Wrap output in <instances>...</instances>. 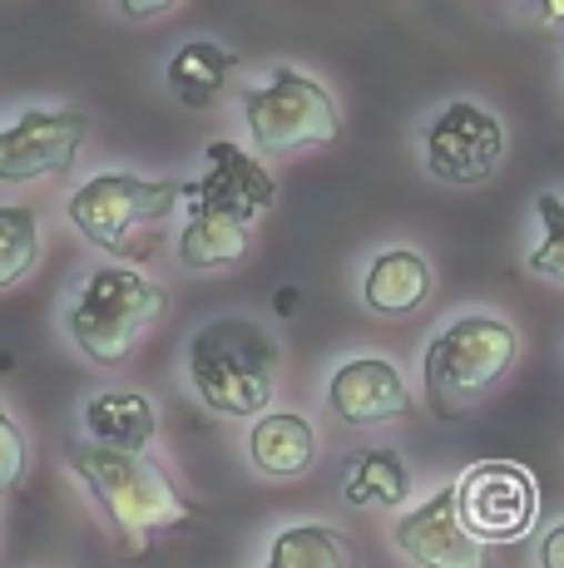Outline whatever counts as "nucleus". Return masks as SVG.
Listing matches in <instances>:
<instances>
[{
    "instance_id": "nucleus-18",
    "label": "nucleus",
    "mask_w": 564,
    "mask_h": 568,
    "mask_svg": "<svg viewBox=\"0 0 564 568\" xmlns=\"http://www.w3.org/2000/svg\"><path fill=\"white\" fill-rule=\"evenodd\" d=\"M411 489V475L401 465V455L392 450H366L356 460L352 479H346V499L352 505H372V509H396Z\"/></svg>"
},
{
    "instance_id": "nucleus-9",
    "label": "nucleus",
    "mask_w": 564,
    "mask_h": 568,
    "mask_svg": "<svg viewBox=\"0 0 564 568\" xmlns=\"http://www.w3.org/2000/svg\"><path fill=\"white\" fill-rule=\"evenodd\" d=\"M461 495V519L475 539H520V534L535 524V509H540V495H535V479L530 469L520 465H505V460H485V465H471L455 485Z\"/></svg>"
},
{
    "instance_id": "nucleus-24",
    "label": "nucleus",
    "mask_w": 564,
    "mask_h": 568,
    "mask_svg": "<svg viewBox=\"0 0 564 568\" xmlns=\"http://www.w3.org/2000/svg\"><path fill=\"white\" fill-rule=\"evenodd\" d=\"M540 16H545V20H564V6H545Z\"/></svg>"
},
{
    "instance_id": "nucleus-16",
    "label": "nucleus",
    "mask_w": 564,
    "mask_h": 568,
    "mask_svg": "<svg viewBox=\"0 0 564 568\" xmlns=\"http://www.w3.org/2000/svg\"><path fill=\"white\" fill-rule=\"evenodd\" d=\"M233 70H238L233 50L213 45V40H189V45L169 60V90L189 109H209L223 94V84Z\"/></svg>"
},
{
    "instance_id": "nucleus-8",
    "label": "nucleus",
    "mask_w": 564,
    "mask_h": 568,
    "mask_svg": "<svg viewBox=\"0 0 564 568\" xmlns=\"http://www.w3.org/2000/svg\"><path fill=\"white\" fill-rule=\"evenodd\" d=\"M505 159V129L491 109L455 100L426 129V169L441 183H485Z\"/></svg>"
},
{
    "instance_id": "nucleus-6",
    "label": "nucleus",
    "mask_w": 564,
    "mask_h": 568,
    "mask_svg": "<svg viewBox=\"0 0 564 568\" xmlns=\"http://www.w3.org/2000/svg\"><path fill=\"white\" fill-rule=\"evenodd\" d=\"M183 199V183L173 179H134V173H100V179L80 183L70 193V223L80 227V237H90L104 253H129L139 257V247L129 237L139 227L159 223L173 213V203Z\"/></svg>"
},
{
    "instance_id": "nucleus-7",
    "label": "nucleus",
    "mask_w": 564,
    "mask_h": 568,
    "mask_svg": "<svg viewBox=\"0 0 564 568\" xmlns=\"http://www.w3.org/2000/svg\"><path fill=\"white\" fill-rule=\"evenodd\" d=\"M248 134H253L258 154H298V149H318L338 139V104L318 80L298 70H278L263 90L243 94Z\"/></svg>"
},
{
    "instance_id": "nucleus-2",
    "label": "nucleus",
    "mask_w": 564,
    "mask_h": 568,
    "mask_svg": "<svg viewBox=\"0 0 564 568\" xmlns=\"http://www.w3.org/2000/svg\"><path fill=\"white\" fill-rule=\"evenodd\" d=\"M74 469L84 475V485L94 489L100 509L110 515L119 544L129 554L159 529H179L189 524L193 509L179 499V489L164 479L149 455H124V450H104V445H80L74 450Z\"/></svg>"
},
{
    "instance_id": "nucleus-1",
    "label": "nucleus",
    "mask_w": 564,
    "mask_h": 568,
    "mask_svg": "<svg viewBox=\"0 0 564 568\" xmlns=\"http://www.w3.org/2000/svg\"><path fill=\"white\" fill-rule=\"evenodd\" d=\"M183 199H189V227L179 233V257L189 267H223L248 253V233L273 207L278 183L253 154L219 139L209 144V173L183 183Z\"/></svg>"
},
{
    "instance_id": "nucleus-5",
    "label": "nucleus",
    "mask_w": 564,
    "mask_h": 568,
    "mask_svg": "<svg viewBox=\"0 0 564 568\" xmlns=\"http://www.w3.org/2000/svg\"><path fill=\"white\" fill-rule=\"evenodd\" d=\"M515 326L501 316H455L426 346V396L441 415H461L515 362Z\"/></svg>"
},
{
    "instance_id": "nucleus-13",
    "label": "nucleus",
    "mask_w": 564,
    "mask_h": 568,
    "mask_svg": "<svg viewBox=\"0 0 564 568\" xmlns=\"http://www.w3.org/2000/svg\"><path fill=\"white\" fill-rule=\"evenodd\" d=\"M248 455H253V465L263 469V475L292 479L318 460V430H312L302 415H288V410L263 415V420L253 425V435H248Z\"/></svg>"
},
{
    "instance_id": "nucleus-23",
    "label": "nucleus",
    "mask_w": 564,
    "mask_h": 568,
    "mask_svg": "<svg viewBox=\"0 0 564 568\" xmlns=\"http://www.w3.org/2000/svg\"><path fill=\"white\" fill-rule=\"evenodd\" d=\"M164 10H173L169 0H159V6H124V16H134V20H139V16H164Z\"/></svg>"
},
{
    "instance_id": "nucleus-11",
    "label": "nucleus",
    "mask_w": 564,
    "mask_h": 568,
    "mask_svg": "<svg viewBox=\"0 0 564 568\" xmlns=\"http://www.w3.org/2000/svg\"><path fill=\"white\" fill-rule=\"evenodd\" d=\"M396 544L421 568H485V549L461 519V495L441 489L396 524Z\"/></svg>"
},
{
    "instance_id": "nucleus-19",
    "label": "nucleus",
    "mask_w": 564,
    "mask_h": 568,
    "mask_svg": "<svg viewBox=\"0 0 564 568\" xmlns=\"http://www.w3.org/2000/svg\"><path fill=\"white\" fill-rule=\"evenodd\" d=\"M40 257V217L30 207H0V287H16Z\"/></svg>"
},
{
    "instance_id": "nucleus-12",
    "label": "nucleus",
    "mask_w": 564,
    "mask_h": 568,
    "mask_svg": "<svg viewBox=\"0 0 564 568\" xmlns=\"http://www.w3.org/2000/svg\"><path fill=\"white\" fill-rule=\"evenodd\" d=\"M328 406L346 425H382L411 410V390L401 381V371L382 356H356L346 362L328 386Z\"/></svg>"
},
{
    "instance_id": "nucleus-14",
    "label": "nucleus",
    "mask_w": 564,
    "mask_h": 568,
    "mask_svg": "<svg viewBox=\"0 0 564 568\" xmlns=\"http://www.w3.org/2000/svg\"><path fill=\"white\" fill-rule=\"evenodd\" d=\"M366 307L382 312V316H406L416 312L421 302L431 297V267L421 253L411 247H396V253H382L366 272V287H362Z\"/></svg>"
},
{
    "instance_id": "nucleus-10",
    "label": "nucleus",
    "mask_w": 564,
    "mask_h": 568,
    "mask_svg": "<svg viewBox=\"0 0 564 568\" xmlns=\"http://www.w3.org/2000/svg\"><path fill=\"white\" fill-rule=\"evenodd\" d=\"M90 119L80 109H26L10 129H0V179L30 183L64 173L80 154Z\"/></svg>"
},
{
    "instance_id": "nucleus-3",
    "label": "nucleus",
    "mask_w": 564,
    "mask_h": 568,
    "mask_svg": "<svg viewBox=\"0 0 564 568\" xmlns=\"http://www.w3.org/2000/svg\"><path fill=\"white\" fill-rule=\"evenodd\" d=\"M273 342L248 322H209L189 342V381L219 415H263L273 400Z\"/></svg>"
},
{
    "instance_id": "nucleus-21",
    "label": "nucleus",
    "mask_w": 564,
    "mask_h": 568,
    "mask_svg": "<svg viewBox=\"0 0 564 568\" xmlns=\"http://www.w3.org/2000/svg\"><path fill=\"white\" fill-rule=\"evenodd\" d=\"M26 475V440H20L16 420L0 410V489H16Z\"/></svg>"
},
{
    "instance_id": "nucleus-4",
    "label": "nucleus",
    "mask_w": 564,
    "mask_h": 568,
    "mask_svg": "<svg viewBox=\"0 0 564 568\" xmlns=\"http://www.w3.org/2000/svg\"><path fill=\"white\" fill-rule=\"evenodd\" d=\"M164 307H169V297L159 282L139 277L129 267H100V272H90L84 292L74 297L64 326H70V342L90 362L119 366V362H129L139 336L164 316Z\"/></svg>"
},
{
    "instance_id": "nucleus-15",
    "label": "nucleus",
    "mask_w": 564,
    "mask_h": 568,
    "mask_svg": "<svg viewBox=\"0 0 564 568\" xmlns=\"http://www.w3.org/2000/svg\"><path fill=\"white\" fill-rule=\"evenodd\" d=\"M84 430L94 435V445L124 455H144V445L154 440V406L134 390H104L84 406Z\"/></svg>"
},
{
    "instance_id": "nucleus-22",
    "label": "nucleus",
    "mask_w": 564,
    "mask_h": 568,
    "mask_svg": "<svg viewBox=\"0 0 564 568\" xmlns=\"http://www.w3.org/2000/svg\"><path fill=\"white\" fill-rule=\"evenodd\" d=\"M540 564H545V568H564V524L545 534V544H540Z\"/></svg>"
},
{
    "instance_id": "nucleus-17",
    "label": "nucleus",
    "mask_w": 564,
    "mask_h": 568,
    "mask_svg": "<svg viewBox=\"0 0 564 568\" xmlns=\"http://www.w3.org/2000/svg\"><path fill=\"white\" fill-rule=\"evenodd\" d=\"M263 568H356L352 544L322 524H292L273 539Z\"/></svg>"
},
{
    "instance_id": "nucleus-20",
    "label": "nucleus",
    "mask_w": 564,
    "mask_h": 568,
    "mask_svg": "<svg viewBox=\"0 0 564 568\" xmlns=\"http://www.w3.org/2000/svg\"><path fill=\"white\" fill-rule=\"evenodd\" d=\"M535 213H540V223H545V243L530 253V272L564 287V199L560 193H540Z\"/></svg>"
}]
</instances>
